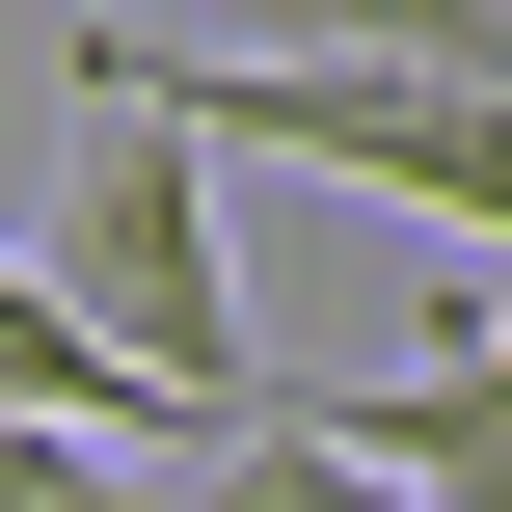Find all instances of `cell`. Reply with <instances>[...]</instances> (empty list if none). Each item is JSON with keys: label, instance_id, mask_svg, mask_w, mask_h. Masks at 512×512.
Wrapping results in <instances>:
<instances>
[{"label": "cell", "instance_id": "obj_5", "mask_svg": "<svg viewBox=\"0 0 512 512\" xmlns=\"http://www.w3.org/2000/svg\"><path fill=\"white\" fill-rule=\"evenodd\" d=\"M216 27H270V54H459V81H512V0H216Z\"/></svg>", "mask_w": 512, "mask_h": 512}, {"label": "cell", "instance_id": "obj_2", "mask_svg": "<svg viewBox=\"0 0 512 512\" xmlns=\"http://www.w3.org/2000/svg\"><path fill=\"white\" fill-rule=\"evenodd\" d=\"M81 81H162L189 135H270V162H324V189H405V216L512 243V81H459V54H270V27L162 54V27H81Z\"/></svg>", "mask_w": 512, "mask_h": 512}, {"label": "cell", "instance_id": "obj_1", "mask_svg": "<svg viewBox=\"0 0 512 512\" xmlns=\"http://www.w3.org/2000/svg\"><path fill=\"white\" fill-rule=\"evenodd\" d=\"M135 378H189L243 459H270V351H243V270H216V135L162 108V81H81V189H54V243H27ZM297 486V459H270Z\"/></svg>", "mask_w": 512, "mask_h": 512}, {"label": "cell", "instance_id": "obj_4", "mask_svg": "<svg viewBox=\"0 0 512 512\" xmlns=\"http://www.w3.org/2000/svg\"><path fill=\"white\" fill-rule=\"evenodd\" d=\"M0 432H81V459H243V432H216L189 378H135V351H108L27 243H0Z\"/></svg>", "mask_w": 512, "mask_h": 512}, {"label": "cell", "instance_id": "obj_3", "mask_svg": "<svg viewBox=\"0 0 512 512\" xmlns=\"http://www.w3.org/2000/svg\"><path fill=\"white\" fill-rule=\"evenodd\" d=\"M270 459H297V486H459V512H512V297H459V324H432V378L270 405Z\"/></svg>", "mask_w": 512, "mask_h": 512}]
</instances>
